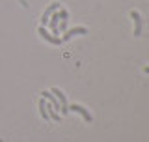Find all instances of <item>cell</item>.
I'll list each match as a JSON object with an SVG mask.
<instances>
[{"label": "cell", "mask_w": 149, "mask_h": 142, "mask_svg": "<svg viewBox=\"0 0 149 142\" xmlns=\"http://www.w3.org/2000/svg\"><path fill=\"white\" fill-rule=\"evenodd\" d=\"M58 9H60V4L58 2H52V4H50V6L43 11V15H41V26H47V25H49L50 15H52L54 11H58Z\"/></svg>", "instance_id": "obj_5"}, {"label": "cell", "mask_w": 149, "mask_h": 142, "mask_svg": "<svg viewBox=\"0 0 149 142\" xmlns=\"http://www.w3.org/2000/svg\"><path fill=\"white\" fill-rule=\"evenodd\" d=\"M143 73H149V65H147V67H143Z\"/></svg>", "instance_id": "obj_10"}, {"label": "cell", "mask_w": 149, "mask_h": 142, "mask_svg": "<svg viewBox=\"0 0 149 142\" xmlns=\"http://www.w3.org/2000/svg\"><path fill=\"white\" fill-rule=\"evenodd\" d=\"M39 114L45 118V120H49V114H47V103H45V99L41 97L39 99Z\"/></svg>", "instance_id": "obj_9"}, {"label": "cell", "mask_w": 149, "mask_h": 142, "mask_svg": "<svg viewBox=\"0 0 149 142\" xmlns=\"http://www.w3.org/2000/svg\"><path fill=\"white\" fill-rule=\"evenodd\" d=\"M37 34H39L41 39H45L47 43H50V45H62L63 43L62 37H60V36H52L49 30H47V26H39V28H37Z\"/></svg>", "instance_id": "obj_1"}, {"label": "cell", "mask_w": 149, "mask_h": 142, "mask_svg": "<svg viewBox=\"0 0 149 142\" xmlns=\"http://www.w3.org/2000/svg\"><path fill=\"white\" fill-rule=\"evenodd\" d=\"M130 19L134 21V36L140 37L142 36V28H143V22H142V15L136 11V9H132L130 11Z\"/></svg>", "instance_id": "obj_3"}, {"label": "cell", "mask_w": 149, "mask_h": 142, "mask_svg": "<svg viewBox=\"0 0 149 142\" xmlns=\"http://www.w3.org/2000/svg\"><path fill=\"white\" fill-rule=\"evenodd\" d=\"M58 25H60V15L58 11H54L49 19V26H50V34L52 36H58Z\"/></svg>", "instance_id": "obj_7"}, {"label": "cell", "mask_w": 149, "mask_h": 142, "mask_svg": "<svg viewBox=\"0 0 149 142\" xmlns=\"http://www.w3.org/2000/svg\"><path fill=\"white\" fill-rule=\"evenodd\" d=\"M50 92L56 96V99H58V103H60V114L65 116V114L69 112V103H67V97H65V93H63L60 88H52Z\"/></svg>", "instance_id": "obj_2"}, {"label": "cell", "mask_w": 149, "mask_h": 142, "mask_svg": "<svg viewBox=\"0 0 149 142\" xmlns=\"http://www.w3.org/2000/svg\"><path fill=\"white\" fill-rule=\"evenodd\" d=\"M69 110H73V112H77V114H80L82 118H84V122H88V124H91V114L86 110L82 105H78V103H73V105H69Z\"/></svg>", "instance_id": "obj_4"}, {"label": "cell", "mask_w": 149, "mask_h": 142, "mask_svg": "<svg viewBox=\"0 0 149 142\" xmlns=\"http://www.w3.org/2000/svg\"><path fill=\"white\" fill-rule=\"evenodd\" d=\"M88 34V30L84 26H77V28H71V30H65V34L62 36V41H69L73 36H84Z\"/></svg>", "instance_id": "obj_6"}, {"label": "cell", "mask_w": 149, "mask_h": 142, "mask_svg": "<svg viewBox=\"0 0 149 142\" xmlns=\"http://www.w3.org/2000/svg\"><path fill=\"white\" fill-rule=\"evenodd\" d=\"M58 15H60V25H58V28H62V30L65 32V30H67V19H69L67 9L60 8V9H58Z\"/></svg>", "instance_id": "obj_8"}]
</instances>
